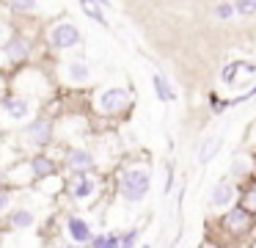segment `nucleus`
I'll list each match as a JSON object with an SVG mask.
<instances>
[{
  "label": "nucleus",
  "instance_id": "nucleus-2",
  "mask_svg": "<svg viewBox=\"0 0 256 248\" xmlns=\"http://www.w3.org/2000/svg\"><path fill=\"white\" fill-rule=\"evenodd\" d=\"M47 47L56 50V53H69V50H78L83 44V33L74 25L72 20H58L47 28Z\"/></svg>",
  "mask_w": 256,
  "mask_h": 248
},
{
  "label": "nucleus",
  "instance_id": "nucleus-9",
  "mask_svg": "<svg viewBox=\"0 0 256 248\" xmlns=\"http://www.w3.org/2000/svg\"><path fill=\"white\" fill-rule=\"evenodd\" d=\"M66 231H69V237H72V242H78V245H83V242H91V226H88V220H83V218H78V215H72V218L66 220Z\"/></svg>",
  "mask_w": 256,
  "mask_h": 248
},
{
  "label": "nucleus",
  "instance_id": "nucleus-11",
  "mask_svg": "<svg viewBox=\"0 0 256 248\" xmlns=\"http://www.w3.org/2000/svg\"><path fill=\"white\" fill-rule=\"evenodd\" d=\"M30 171H34V176L39 182L47 179V176H56V160L42 154V152H36V154H30Z\"/></svg>",
  "mask_w": 256,
  "mask_h": 248
},
{
  "label": "nucleus",
  "instance_id": "nucleus-3",
  "mask_svg": "<svg viewBox=\"0 0 256 248\" xmlns=\"http://www.w3.org/2000/svg\"><path fill=\"white\" fill-rule=\"evenodd\" d=\"M3 53H6V58H8L12 72L20 69V66H25V64H30V58H34V53H36L34 33H28L25 28L17 25V31H14V36L8 39V44L3 47Z\"/></svg>",
  "mask_w": 256,
  "mask_h": 248
},
{
  "label": "nucleus",
  "instance_id": "nucleus-15",
  "mask_svg": "<svg viewBox=\"0 0 256 248\" xmlns=\"http://www.w3.org/2000/svg\"><path fill=\"white\" fill-rule=\"evenodd\" d=\"M220 143H223V135H210V138H206V141L201 143V149H198V163H201V165L210 163V160L218 154Z\"/></svg>",
  "mask_w": 256,
  "mask_h": 248
},
{
  "label": "nucleus",
  "instance_id": "nucleus-26",
  "mask_svg": "<svg viewBox=\"0 0 256 248\" xmlns=\"http://www.w3.org/2000/svg\"><path fill=\"white\" fill-rule=\"evenodd\" d=\"M8 91H12V88H8V75L6 72H0V99L6 97Z\"/></svg>",
  "mask_w": 256,
  "mask_h": 248
},
{
  "label": "nucleus",
  "instance_id": "nucleus-22",
  "mask_svg": "<svg viewBox=\"0 0 256 248\" xmlns=\"http://www.w3.org/2000/svg\"><path fill=\"white\" fill-rule=\"evenodd\" d=\"M240 69H242V64H228L226 69L220 72V80H223V83H234V77H237Z\"/></svg>",
  "mask_w": 256,
  "mask_h": 248
},
{
  "label": "nucleus",
  "instance_id": "nucleus-6",
  "mask_svg": "<svg viewBox=\"0 0 256 248\" xmlns=\"http://www.w3.org/2000/svg\"><path fill=\"white\" fill-rule=\"evenodd\" d=\"M130 105V91L127 88H118V86H110L105 88V91H100V97H96V108H100V113H122V110H127Z\"/></svg>",
  "mask_w": 256,
  "mask_h": 248
},
{
  "label": "nucleus",
  "instance_id": "nucleus-16",
  "mask_svg": "<svg viewBox=\"0 0 256 248\" xmlns=\"http://www.w3.org/2000/svg\"><path fill=\"white\" fill-rule=\"evenodd\" d=\"M226 226L234 231H242L250 226V212L248 209H232V212L226 215Z\"/></svg>",
  "mask_w": 256,
  "mask_h": 248
},
{
  "label": "nucleus",
  "instance_id": "nucleus-7",
  "mask_svg": "<svg viewBox=\"0 0 256 248\" xmlns=\"http://www.w3.org/2000/svg\"><path fill=\"white\" fill-rule=\"evenodd\" d=\"M66 168L72 174H88L94 168V154L86 149H69L66 152Z\"/></svg>",
  "mask_w": 256,
  "mask_h": 248
},
{
  "label": "nucleus",
  "instance_id": "nucleus-25",
  "mask_svg": "<svg viewBox=\"0 0 256 248\" xmlns=\"http://www.w3.org/2000/svg\"><path fill=\"white\" fill-rule=\"evenodd\" d=\"M237 11H240L242 17L256 14V0H237Z\"/></svg>",
  "mask_w": 256,
  "mask_h": 248
},
{
  "label": "nucleus",
  "instance_id": "nucleus-28",
  "mask_svg": "<svg viewBox=\"0 0 256 248\" xmlns=\"http://www.w3.org/2000/svg\"><path fill=\"white\" fill-rule=\"evenodd\" d=\"M96 3H100L102 9H110V0H96Z\"/></svg>",
  "mask_w": 256,
  "mask_h": 248
},
{
  "label": "nucleus",
  "instance_id": "nucleus-12",
  "mask_svg": "<svg viewBox=\"0 0 256 248\" xmlns=\"http://www.w3.org/2000/svg\"><path fill=\"white\" fill-rule=\"evenodd\" d=\"M34 223H36V212L30 207H17V209H12V212H8V226H12V229H17V231L30 229Z\"/></svg>",
  "mask_w": 256,
  "mask_h": 248
},
{
  "label": "nucleus",
  "instance_id": "nucleus-8",
  "mask_svg": "<svg viewBox=\"0 0 256 248\" xmlns=\"http://www.w3.org/2000/svg\"><path fill=\"white\" fill-rule=\"evenodd\" d=\"M64 66V77H66L72 86H83V83L91 80V66L86 61H66Z\"/></svg>",
  "mask_w": 256,
  "mask_h": 248
},
{
  "label": "nucleus",
  "instance_id": "nucleus-17",
  "mask_svg": "<svg viewBox=\"0 0 256 248\" xmlns=\"http://www.w3.org/2000/svg\"><path fill=\"white\" fill-rule=\"evenodd\" d=\"M91 248H122V234H116V231L94 234L91 237Z\"/></svg>",
  "mask_w": 256,
  "mask_h": 248
},
{
  "label": "nucleus",
  "instance_id": "nucleus-18",
  "mask_svg": "<svg viewBox=\"0 0 256 248\" xmlns=\"http://www.w3.org/2000/svg\"><path fill=\"white\" fill-rule=\"evenodd\" d=\"M80 9H83V14L91 17L96 25H108V20H105V14H102V9H100L96 0H80Z\"/></svg>",
  "mask_w": 256,
  "mask_h": 248
},
{
  "label": "nucleus",
  "instance_id": "nucleus-24",
  "mask_svg": "<svg viewBox=\"0 0 256 248\" xmlns=\"http://www.w3.org/2000/svg\"><path fill=\"white\" fill-rule=\"evenodd\" d=\"M8 207H12V190L8 185H0V212H6Z\"/></svg>",
  "mask_w": 256,
  "mask_h": 248
},
{
  "label": "nucleus",
  "instance_id": "nucleus-19",
  "mask_svg": "<svg viewBox=\"0 0 256 248\" xmlns=\"http://www.w3.org/2000/svg\"><path fill=\"white\" fill-rule=\"evenodd\" d=\"M152 80H154V91H157V97H160V102H171V99L176 97V94L171 91V86H168V80H166L162 75H154Z\"/></svg>",
  "mask_w": 256,
  "mask_h": 248
},
{
  "label": "nucleus",
  "instance_id": "nucleus-13",
  "mask_svg": "<svg viewBox=\"0 0 256 248\" xmlns=\"http://www.w3.org/2000/svg\"><path fill=\"white\" fill-rule=\"evenodd\" d=\"M12 17H34L39 11V0H3Z\"/></svg>",
  "mask_w": 256,
  "mask_h": 248
},
{
  "label": "nucleus",
  "instance_id": "nucleus-1",
  "mask_svg": "<svg viewBox=\"0 0 256 248\" xmlns=\"http://www.w3.org/2000/svg\"><path fill=\"white\" fill-rule=\"evenodd\" d=\"M34 108H36L34 97L8 91L0 99V127H25L34 119Z\"/></svg>",
  "mask_w": 256,
  "mask_h": 248
},
{
  "label": "nucleus",
  "instance_id": "nucleus-20",
  "mask_svg": "<svg viewBox=\"0 0 256 248\" xmlns=\"http://www.w3.org/2000/svg\"><path fill=\"white\" fill-rule=\"evenodd\" d=\"M14 31H17V22H12L6 14L0 17V47H6L8 39L14 36Z\"/></svg>",
  "mask_w": 256,
  "mask_h": 248
},
{
  "label": "nucleus",
  "instance_id": "nucleus-27",
  "mask_svg": "<svg viewBox=\"0 0 256 248\" xmlns=\"http://www.w3.org/2000/svg\"><path fill=\"white\" fill-rule=\"evenodd\" d=\"M245 171H248V163H245V160H234L232 174H234V176H240V174H245Z\"/></svg>",
  "mask_w": 256,
  "mask_h": 248
},
{
  "label": "nucleus",
  "instance_id": "nucleus-10",
  "mask_svg": "<svg viewBox=\"0 0 256 248\" xmlns=\"http://www.w3.org/2000/svg\"><path fill=\"white\" fill-rule=\"evenodd\" d=\"M234 201V185L228 179H220L215 187H212V196H210V204L215 209H223V207H228V204Z\"/></svg>",
  "mask_w": 256,
  "mask_h": 248
},
{
  "label": "nucleus",
  "instance_id": "nucleus-5",
  "mask_svg": "<svg viewBox=\"0 0 256 248\" xmlns=\"http://www.w3.org/2000/svg\"><path fill=\"white\" fill-rule=\"evenodd\" d=\"M20 138H22V143L28 149H44L47 143L52 141V121L47 119V116H34V119L28 121V124L20 130Z\"/></svg>",
  "mask_w": 256,
  "mask_h": 248
},
{
  "label": "nucleus",
  "instance_id": "nucleus-23",
  "mask_svg": "<svg viewBox=\"0 0 256 248\" xmlns=\"http://www.w3.org/2000/svg\"><path fill=\"white\" fill-rule=\"evenodd\" d=\"M138 237H140V229H130L127 234H122V248H135Z\"/></svg>",
  "mask_w": 256,
  "mask_h": 248
},
{
  "label": "nucleus",
  "instance_id": "nucleus-4",
  "mask_svg": "<svg viewBox=\"0 0 256 248\" xmlns=\"http://www.w3.org/2000/svg\"><path fill=\"white\" fill-rule=\"evenodd\" d=\"M152 187V176L146 168H130L122 174V182H118V190H122V198L130 204H138L146 198Z\"/></svg>",
  "mask_w": 256,
  "mask_h": 248
},
{
  "label": "nucleus",
  "instance_id": "nucleus-14",
  "mask_svg": "<svg viewBox=\"0 0 256 248\" xmlns=\"http://www.w3.org/2000/svg\"><path fill=\"white\" fill-rule=\"evenodd\" d=\"M94 179H91L88 174H74L72 179V198H78V201H83V198H88L91 193H94Z\"/></svg>",
  "mask_w": 256,
  "mask_h": 248
},
{
  "label": "nucleus",
  "instance_id": "nucleus-21",
  "mask_svg": "<svg viewBox=\"0 0 256 248\" xmlns=\"http://www.w3.org/2000/svg\"><path fill=\"white\" fill-rule=\"evenodd\" d=\"M234 11H237V6H232V3H218L215 6V17H218V20H232Z\"/></svg>",
  "mask_w": 256,
  "mask_h": 248
}]
</instances>
